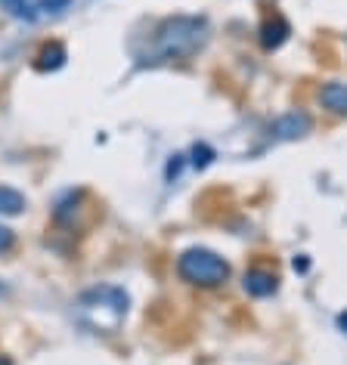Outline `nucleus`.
I'll return each instance as SVG.
<instances>
[{
  "label": "nucleus",
  "instance_id": "9d476101",
  "mask_svg": "<svg viewBox=\"0 0 347 365\" xmlns=\"http://www.w3.org/2000/svg\"><path fill=\"white\" fill-rule=\"evenodd\" d=\"M0 4H4L6 10L16 16V19H29V22L38 19V10H34L31 0H0Z\"/></svg>",
  "mask_w": 347,
  "mask_h": 365
},
{
  "label": "nucleus",
  "instance_id": "f03ea898",
  "mask_svg": "<svg viewBox=\"0 0 347 365\" xmlns=\"http://www.w3.org/2000/svg\"><path fill=\"white\" fill-rule=\"evenodd\" d=\"M230 272V263L211 248H186L177 257V276L196 288H221Z\"/></svg>",
  "mask_w": 347,
  "mask_h": 365
},
{
  "label": "nucleus",
  "instance_id": "0eeeda50",
  "mask_svg": "<svg viewBox=\"0 0 347 365\" xmlns=\"http://www.w3.org/2000/svg\"><path fill=\"white\" fill-rule=\"evenodd\" d=\"M319 103H323V108H328L332 115H347V84H341V81H328V84H323V90H319Z\"/></svg>",
  "mask_w": 347,
  "mask_h": 365
},
{
  "label": "nucleus",
  "instance_id": "9b49d317",
  "mask_svg": "<svg viewBox=\"0 0 347 365\" xmlns=\"http://www.w3.org/2000/svg\"><path fill=\"white\" fill-rule=\"evenodd\" d=\"M71 0H34V10L38 13H62L69 10Z\"/></svg>",
  "mask_w": 347,
  "mask_h": 365
},
{
  "label": "nucleus",
  "instance_id": "2eb2a0df",
  "mask_svg": "<svg viewBox=\"0 0 347 365\" xmlns=\"http://www.w3.org/2000/svg\"><path fill=\"white\" fill-rule=\"evenodd\" d=\"M338 328H341V331L347 334V309H344V313H341V316H338Z\"/></svg>",
  "mask_w": 347,
  "mask_h": 365
},
{
  "label": "nucleus",
  "instance_id": "1a4fd4ad",
  "mask_svg": "<svg viewBox=\"0 0 347 365\" xmlns=\"http://www.w3.org/2000/svg\"><path fill=\"white\" fill-rule=\"evenodd\" d=\"M25 211V195L13 186H0V217H16Z\"/></svg>",
  "mask_w": 347,
  "mask_h": 365
},
{
  "label": "nucleus",
  "instance_id": "ddd939ff",
  "mask_svg": "<svg viewBox=\"0 0 347 365\" xmlns=\"http://www.w3.org/2000/svg\"><path fill=\"white\" fill-rule=\"evenodd\" d=\"M13 242H16L13 230H10V226H4V223H0V254H4V251H10V248H13Z\"/></svg>",
  "mask_w": 347,
  "mask_h": 365
},
{
  "label": "nucleus",
  "instance_id": "6e6552de",
  "mask_svg": "<svg viewBox=\"0 0 347 365\" xmlns=\"http://www.w3.org/2000/svg\"><path fill=\"white\" fill-rule=\"evenodd\" d=\"M66 59H69V50L62 47L59 41H53V43H44L41 53L34 56V68L38 71H59L66 66Z\"/></svg>",
  "mask_w": 347,
  "mask_h": 365
},
{
  "label": "nucleus",
  "instance_id": "7ed1b4c3",
  "mask_svg": "<svg viewBox=\"0 0 347 365\" xmlns=\"http://www.w3.org/2000/svg\"><path fill=\"white\" fill-rule=\"evenodd\" d=\"M81 313L90 319V325L99 328V331H112V325H109V319L118 325L121 319L127 316V304H131V297H127L124 288L118 285H96L81 294Z\"/></svg>",
  "mask_w": 347,
  "mask_h": 365
},
{
  "label": "nucleus",
  "instance_id": "f8f14e48",
  "mask_svg": "<svg viewBox=\"0 0 347 365\" xmlns=\"http://www.w3.org/2000/svg\"><path fill=\"white\" fill-rule=\"evenodd\" d=\"M211 161H214V149H208L205 143L196 145V149H193V164H196V168H208Z\"/></svg>",
  "mask_w": 347,
  "mask_h": 365
},
{
  "label": "nucleus",
  "instance_id": "f3484780",
  "mask_svg": "<svg viewBox=\"0 0 347 365\" xmlns=\"http://www.w3.org/2000/svg\"><path fill=\"white\" fill-rule=\"evenodd\" d=\"M0 291H4V285H0Z\"/></svg>",
  "mask_w": 347,
  "mask_h": 365
},
{
  "label": "nucleus",
  "instance_id": "f257e3e1",
  "mask_svg": "<svg viewBox=\"0 0 347 365\" xmlns=\"http://www.w3.org/2000/svg\"><path fill=\"white\" fill-rule=\"evenodd\" d=\"M205 19L198 16H174L164 19L155 31V56L159 59H183L202 47Z\"/></svg>",
  "mask_w": 347,
  "mask_h": 365
},
{
  "label": "nucleus",
  "instance_id": "20e7f679",
  "mask_svg": "<svg viewBox=\"0 0 347 365\" xmlns=\"http://www.w3.org/2000/svg\"><path fill=\"white\" fill-rule=\"evenodd\" d=\"M310 127H313V118L307 112H286L270 124V133L276 140H301V136L310 133Z\"/></svg>",
  "mask_w": 347,
  "mask_h": 365
},
{
  "label": "nucleus",
  "instance_id": "39448f33",
  "mask_svg": "<svg viewBox=\"0 0 347 365\" xmlns=\"http://www.w3.org/2000/svg\"><path fill=\"white\" fill-rule=\"evenodd\" d=\"M242 285H245V291H248L251 297H270L273 291L279 288V279L273 276L270 269H261V267H254V269H248V272H245Z\"/></svg>",
  "mask_w": 347,
  "mask_h": 365
},
{
  "label": "nucleus",
  "instance_id": "423d86ee",
  "mask_svg": "<svg viewBox=\"0 0 347 365\" xmlns=\"http://www.w3.org/2000/svg\"><path fill=\"white\" fill-rule=\"evenodd\" d=\"M288 34H291V25L282 19V16H270V19L261 25V43L267 50L282 47V43L288 41Z\"/></svg>",
  "mask_w": 347,
  "mask_h": 365
},
{
  "label": "nucleus",
  "instance_id": "dca6fc26",
  "mask_svg": "<svg viewBox=\"0 0 347 365\" xmlns=\"http://www.w3.org/2000/svg\"><path fill=\"white\" fill-rule=\"evenodd\" d=\"M0 365H13V359L10 356H0Z\"/></svg>",
  "mask_w": 347,
  "mask_h": 365
},
{
  "label": "nucleus",
  "instance_id": "4468645a",
  "mask_svg": "<svg viewBox=\"0 0 347 365\" xmlns=\"http://www.w3.org/2000/svg\"><path fill=\"white\" fill-rule=\"evenodd\" d=\"M291 267H295V269H301V272H304V269L310 267V263H307V257H304V254H301V257H295V260H291Z\"/></svg>",
  "mask_w": 347,
  "mask_h": 365
}]
</instances>
